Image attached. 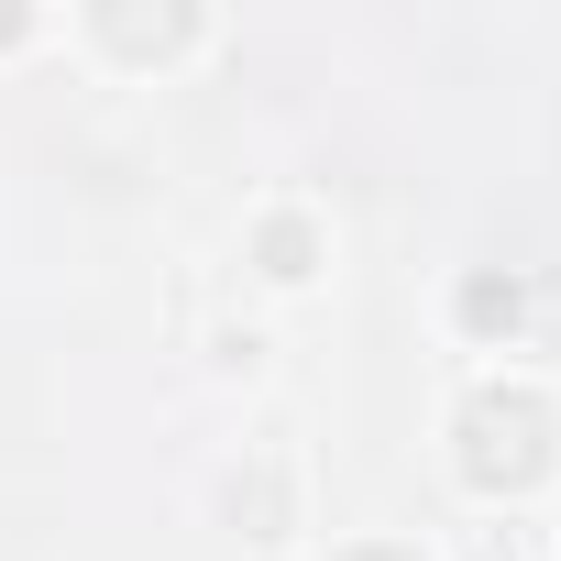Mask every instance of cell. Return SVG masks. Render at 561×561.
<instances>
[{"instance_id": "cell-1", "label": "cell", "mask_w": 561, "mask_h": 561, "mask_svg": "<svg viewBox=\"0 0 561 561\" xmlns=\"http://www.w3.org/2000/svg\"><path fill=\"white\" fill-rule=\"evenodd\" d=\"M539 462H550V419H539V397L484 386V397L462 408V473H473V484H528Z\"/></svg>"}]
</instances>
